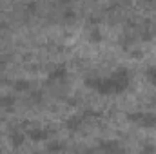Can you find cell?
Returning a JSON list of instances; mask_svg holds the SVG:
<instances>
[{
	"mask_svg": "<svg viewBox=\"0 0 156 154\" xmlns=\"http://www.w3.org/2000/svg\"><path fill=\"white\" fill-rule=\"evenodd\" d=\"M149 80H151V82L156 85V67H153V69L149 71Z\"/></svg>",
	"mask_w": 156,
	"mask_h": 154,
	"instance_id": "6da1fadb",
	"label": "cell"
}]
</instances>
